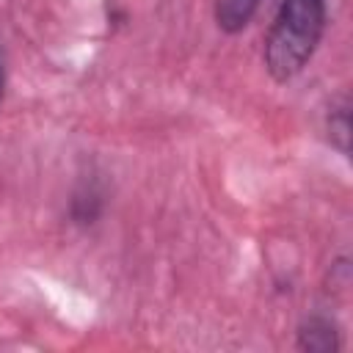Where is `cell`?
Returning a JSON list of instances; mask_svg holds the SVG:
<instances>
[{
	"instance_id": "cell-4",
	"label": "cell",
	"mask_w": 353,
	"mask_h": 353,
	"mask_svg": "<svg viewBox=\"0 0 353 353\" xmlns=\"http://www.w3.org/2000/svg\"><path fill=\"white\" fill-rule=\"evenodd\" d=\"M265 3L268 0H212V19L221 33L237 36L254 22Z\"/></svg>"
},
{
	"instance_id": "cell-2",
	"label": "cell",
	"mask_w": 353,
	"mask_h": 353,
	"mask_svg": "<svg viewBox=\"0 0 353 353\" xmlns=\"http://www.w3.org/2000/svg\"><path fill=\"white\" fill-rule=\"evenodd\" d=\"M295 347L303 353H336L342 347V328L328 312H309L295 328Z\"/></svg>"
},
{
	"instance_id": "cell-6",
	"label": "cell",
	"mask_w": 353,
	"mask_h": 353,
	"mask_svg": "<svg viewBox=\"0 0 353 353\" xmlns=\"http://www.w3.org/2000/svg\"><path fill=\"white\" fill-rule=\"evenodd\" d=\"M6 80H8V69H6V50H3V41H0V105L6 99Z\"/></svg>"
},
{
	"instance_id": "cell-5",
	"label": "cell",
	"mask_w": 353,
	"mask_h": 353,
	"mask_svg": "<svg viewBox=\"0 0 353 353\" xmlns=\"http://www.w3.org/2000/svg\"><path fill=\"white\" fill-rule=\"evenodd\" d=\"M325 138L342 157L350 154V102H347V97H339L336 102H331V108L325 113Z\"/></svg>"
},
{
	"instance_id": "cell-3",
	"label": "cell",
	"mask_w": 353,
	"mask_h": 353,
	"mask_svg": "<svg viewBox=\"0 0 353 353\" xmlns=\"http://www.w3.org/2000/svg\"><path fill=\"white\" fill-rule=\"evenodd\" d=\"M105 207H108L105 182L97 174L80 176L77 185L72 188V196H69V221L80 229H88L102 218Z\"/></svg>"
},
{
	"instance_id": "cell-1",
	"label": "cell",
	"mask_w": 353,
	"mask_h": 353,
	"mask_svg": "<svg viewBox=\"0 0 353 353\" xmlns=\"http://www.w3.org/2000/svg\"><path fill=\"white\" fill-rule=\"evenodd\" d=\"M325 28L328 0H281L262 47V63L270 80H295L314 58Z\"/></svg>"
}]
</instances>
